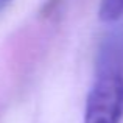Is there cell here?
I'll return each instance as SVG.
<instances>
[{
    "mask_svg": "<svg viewBox=\"0 0 123 123\" xmlns=\"http://www.w3.org/2000/svg\"><path fill=\"white\" fill-rule=\"evenodd\" d=\"M123 117V28L103 39L97 76L84 106L83 123H122Z\"/></svg>",
    "mask_w": 123,
    "mask_h": 123,
    "instance_id": "1",
    "label": "cell"
},
{
    "mask_svg": "<svg viewBox=\"0 0 123 123\" xmlns=\"http://www.w3.org/2000/svg\"><path fill=\"white\" fill-rule=\"evenodd\" d=\"M9 3H11V0H0V12H2L3 9L9 5Z\"/></svg>",
    "mask_w": 123,
    "mask_h": 123,
    "instance_id": "3",
    "label": "cell"
},
{
    "mask_svg": "<svg viewBox=\"0 0 123 123\" xmlns=\"http://www.w3.org/2000/svg\"><path fill=\"white\" fill-rule=\"evenodd\" d=\"M98 14L105 22H117L123 17V0H101Z\"/></svg>",
    "mask_w": 123,
    "mask_h": 123,
    "instance_id": "2",
    "label": "cell"
}]
</instances>
